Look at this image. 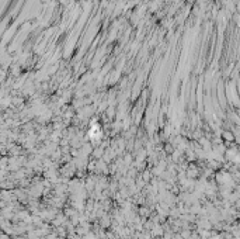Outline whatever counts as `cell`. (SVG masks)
Listing matches in <instances>:
<instances>
[{"mask_svg":"<svg viewBox=\"0 0 240 239\" xmlns=\"http://www.w3.org/2000/svg\"><path fill=\"white\" fill-rule=\"evenodd\" d=\"M98 131H100V130H98V127H97V125H96V127H93V128H91V131H90V134H91V137H94L96 134H98Z\"/></svg>","mask_w":240,"mask_h":239,"instance_id":"1","label":"cell"}]
</instances>
